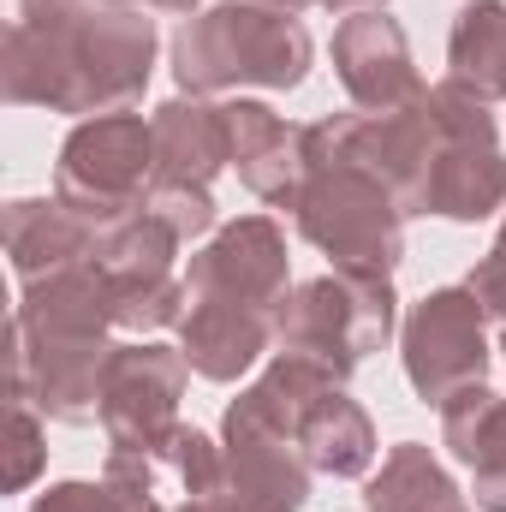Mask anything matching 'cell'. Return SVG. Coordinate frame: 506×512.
I'll return each mask as SVG.
<instances>
[{"label": "cell", "mask_w": 506, "mask_h": 512, "mask_svg": "<svg viewBox=\"0 0 506 512\" xmlns=\"http://www.w3.org/2000/svg\"><path fill=\"white\" fill-rule=\"evenodd\" d=\"M161 36L143 6L114 12L96 0H18L0 54V90L12 108H48L72 120L131 114L149 90Z\"/></svg>", "instance_id": "obj_1"}, {"label": "cell", "mask_w": 506, "mask_h": 512, "mask_svg": "<svg viewBox=\"0 0 506 512\" xmlns=\"http://www.w3.org/2000/svg\"><path fill=\"white\" fill-rule=\"evenodd\" d=\"M316 36L298 12H274L251 0L203 6L173 36V78L185 96H233V90H298L310 78Z\"/></svg>", "instance_id": "obj_2"}, {"label": "cell", "mask_w": 506, "mask_h": 512, "mask_svg": "<svg viewBox=\"0 0 506 512\" xmlns=\"http://www.w3.org/2000/svg\"><path fill=\"white\" fill-rule=\"evenodd\" d=\"M298 239L328 256V268L340 274H387L405 262V209L399 197L381 185L376 173L352 167V161H322L304 167L298 203H292Z\"/></svg>", "instance_id": "obj_3"}, {"label": "cell", "mask_w": 506, "mask_h": 512, "mask_svg": "<svg viewBox=\"0 0 506 512\" xmlns=\"http://www.w3.org/2000/svg\"><path fill=\"white\" fill-rule=\"evenodd\" d=\"M399 334V292L387 274H316L286 292L274 316V352H304L334 376H352Z\"/></svg>", "instance_id": "obj_4"}, {"label": "cell", "mask_w": 506, "mask_h": 512, "mask_svg": "<svg viewBox=\"0 0 506 512\" xmlns=\"http://www.w3.org/2000/svg\"><path fill=\"white\" fill-rule=\"evenodd\" d=\"M155 185V131L143 114H96L78 120L54 161V197L78 209L96 233L120 227L149 203Z\"/></svg>", "instance_id": "obj_5"}, {"label": "cell", "mask_w": 506, "mask_h": 512, "mask_svg": "<svg viewBox=\"0 0 506 512\" xmlns=\"http://www.w3.org/2000/svg\"><path fill=\"white\" fill-rule=\"evenodd\" d=\"M489 316L483 304L471 298V286H435L423 292L405 322H399V364H405V382L423 405H447L459 387H477L489 376Z\"/></svg>", "instance_id": "obj_6"}, {"label": "cell", "mask_w": 506, "mask_h": 512, "mask_svg": "<svg viewBox=\"0 0 506 512\" xmlns=\"http://www.w3.org/2000/svg\"><path fill=\"white\" fill-rule=\"evenodd\" d=\"M185 352L161 340H131L114 346L108 376H102V435L114 453L161 459V447L179 429V399H185Z\"/></svg>", "instance_id": "obj_7"}, {"label": "cell", "mask_w": 506, "mask_h": 512, "mask_svg": "<svg viewBox=\"0 0 506 512\" xmlns=\"http://www.w3.org/2000/svg\"><path fill=\"white\" fill-rule=\"evenodd\" d=\"M185 286L191 298H233V304H256L274 310L292 292V256H286V233L274 215H239L227 221L209 245H197L185 262Z\"/></svg>", "instance_id": "obj_8"}, {"label": "cell", "mask_w": 506, "mask_h": 512, "mask_svg": "<svg viewBox=\"0 0 506 512\" xmlns=\"http://www.w3.org/2000/svg\"><path fill=\"white\" fill-rule=\"evenodd\" d=\"M328 54H334V78L346 84L352 108H364V114H399L429 90L411 60V36L387 6L340 18Z\"/></svg>", "instance_id": "obj_9"}, {"label": "cell", "mask_w": 506, "mask_h": 512, "mask_svg": "<svg viewBox=\"0 0 506 512\" xmlns=\"http://www.w3.org/2000/svg\"><path fill=\"white\" fill-rule=\"evenodd\" d=\"M179 352L197 382L233 387L274 352V310L233 304V298H191L179 322Z\"/></svg>", "instance_id": "obj_10"}, {"label": "cell", "mask_w": 506, "mask_h": 512, "mask_svg": "<svg viewBox=\"0 0 506 512\" xmlns=\"http://www.w3.org/2000/svg\"><path fill=\"white\" fill-rule=\"evenodd\" d=\"M227 137H233V173H239V185L251 197H262L268 209L292 215L298 185H304V126H292L268 102L233 96L227 102Z\"/></svg>", "instance_id": "obj_11"}, {"label": "cell", "mask_w": 506, "mask_h": 512, "mask_svg": "<svg viewBox=\"0 0 506 512\" xmlns=\"http://www.w3.org/2000/svg\"><path fill=\"white\" fill-rule=\"evenodd\" d=\"M334 387H346V376H334L328 364H316V358H304V352H274V358L262 364V376H256L251 387H239V399L227 405L221 441H227V435H292V441H298L304 411H310L322 393H334Z\"/></svg>", "instance_id": "obj_12"}, {"label": "cell", "mask_w": 506, "mask_h": 512, "mask_svg": "<svg viewBox=\"0 0 506 512\" xmlns=\"http://www.w3.org/2000/svg\"><path fill=\"white\" fill-rule=\"evenodd\" d=\"M149 131H155V185H209L221 167H233L227 102L179 90L149 114Z\"/></svg>", "instance_id": "obj_13"}, {"label": "cell", "mask_w": 506, "mask_h": 512, "mask_svg": "<svg viewBox=\"0 0 506 512\" xmlns=\"http://www.w3.org/2000/svg\"><path fill=\"white\" fill-rule=\"evenodd\" d=\"M221 447H227L221 495L245 512H298L310 501L316 471L292 435H227Z\"/></svg>", "instance_id": "obj_14"}, {"label": "cell", "mask_w": 506, "mask_h": 512, "mask_svg": "<svg viewBox=\"0 0 506 512\" xmlns=\"http://www.w3.org/2000/svg\"><path fill=\"white\" fill-rule=\"evenodd\" d=\"M0 227H6V262L18 274V286L42 280L54 268H72V262H90L102 251V233L60 197H18V203H6Z\"/></svg>", "instance_id": "obj_15"}, {"label": "cell", "mask_w": 506, "mask_h": 512, "mask_svg": "<svg viewBox=\"0 0 506 512\" xmlns=\"http://www.w3.org/2000/svg\"><path fill=\"white\" fill-rule=\"evenodd\" d=\"M506 209V149L501 143H441L429 167V197L423 215L477 227Z\"/></svg>", "instance_id": "obj_16"}, {"label": "cell", "mask_w": 506, "mask_h": 512, "mask_svg": "<svg viewBox=\"0 0 506 512\" xmlns=\"http://www.w3.org/2000/svg\"><path fill=\"white\" fill-rule=\"evenodd\" d=\"M298 447H304V459H310L316 477H340V483H364V477L376 471V453H381L370 411H364L346 387L322 393V399L304 411Z\"/></svg>", "instance_id": "obj_17"}, {"label": "cell", "mask_w": 506, "mask_h": 512, "mask_svg": "<svg viewBox=\"0 0 506 512\" xmlns=\"http://www.w3.org/2000/svg\"><path fill=\"white\" fill-rule=\"evenodd\" d=\"M364 507L370 512H465V495H459L453 471L423 441H399V447H387L381 471L364 477Z\"/></svg>", "instance_id": "obj_18"}, {"label": "cell", "mask_w": 506, "mask_h": 512, "mask_svg": "<svg viewBox=\"0 0 506 512\" xmlns=\"http://www.w3.org/2000/svg\"><path fill=\"white\" fill-rule=\"evenodd\" d=\"M447 78L477 90L483 102H506V0H465L447 30Z\"/></svg>", "instance_id": "obj_19"}, {"label": "cell", "mask_w": 506, "mask_h": 512, "mask_svg": "<svg viewBox=\"0 0 506 512\" xmlns=\"http://www.w3.org/2000/svg\"><path fill=\"white\" fill-rule=\"evenodd\" d=\"M155 477H161V465L155 459H143V453H114L108 447V471H102V483H48L30 512H167L155 501Z\"/></svg>", "instance_id": "obj_20"}, {"label": "cell", "mask_w": 506, "mask_h": 512, "mask_svg": "<svg viewBox=\"0 0 506 512\" xmlns=\"http://www.w3.org/2000/svg\"><path fill=\"white\" fill-rule=\"evenodd\" d=\"M495 417H501V393L489 382L459 387L447 405H441V447L471 471L483 453H489V435H495Z\"/></svg>", "instance_id": "obj_21"}, {"label": "cell", "mask_w": 506, "mask_h": 512, "mask_svg": "<svg viewBox=\"0 0 506 512\" xmlns=\"http://www.w3.org/2000/svg\"><path fill=\"white\" fill-rule=\"evenodd\" d=\"M423 108L441 131V143H501L495 126V102H483L477 90H465L459 78H441L423 90Z\"/></svg>", "instance_id": "obj_22"}, {"label": "cell", "mask_w": 506, "mask_h": 512, "mask_svg": "<svg viewBox=\"0 0 506 512\" xmlns=\"http://www.w3.org/2000/svg\"><path fill=\"white\" fill-rule=\"evenodd\" d=\"M179 489H185V501H197V495H221V471H227V447L215 441V435H203V429H191V423H179L173 429V441L161 447V459H155Z\"/></svg>", "instance_id": "obj_23"}, {"label": "cell", "mask_w": 506, "mask_h": 512, "mask_svg": "<svg viewBox=\"0 0 506 512\" xmlns=\"http://www.w3.org/2000/svg\"><path fill=\"white\" fill-rule=\"evenodd\" d=\"M143 209L161 215L185 245L221 233V209H215V191H209V185H149V203H143Z\"/></svg>", "instance_id": "obj_24"}, {"label": "cell", "mask_w": 506, "mask_h": 512, "mask_svg": "<svg viewBox=\"0 0 506 512\" xmlns=\"http://www.w3.org/2000/svg\"><path fill=\"white\" fill-rule=\"evenodd\" d=\"M6 489L12 495H24L36 477H42V465H48V429H42V411L36 405H24V399H12V411H6Z\"/></svg>", "instance_id": "obj_25"}, {"label": "cell", "mask_w": 506, "mask_h": 512, "mask_svg": "<svg viewBox=\"0 0 506 512\" xmlns=\"http://www.w3.org/2000/svg\"><path fill=\"white\" fill-rule=\"evenodd\" d=\"M471 495L483 512H506V393H501V417L489 435V453L471 465Z\"/></svg>", "instance_id": "obj_26"}, {"label": "cell", "mask_w": 506, "mask_h": 512, "mask_svg": "<svg viewBox=\"0 0 506 512\" xmlns=\"http://www.w3.org/2000/svg\"><path fill=\"white\" fill-rule=\"evenodd\" d=\"M465 286H471V298L483 304V316L506 328V251L501 245H495L489 256H477V268L465 274Z\"/></svg>", "instance_id": "obj_27"}, {"label": "cell", "mask_w": 506, "mask_h": 512, "mask_svg": "<svg viewBox=\"0 0 506 512\" xmlns=\"http://www.w3.org/2000/svg\"><path fill=\"white\" fill-rule=\"evenodd\" d=\"M149 12H167V18H197L203 12V0H143Z\"/></svg>", "instance_id": "obj_28"}, {"label": "cell", "mask_w": 506, "mask_h": 512, "mask_svg": "<svg viewBox=\"0 0 506 512\" xmlns=\"http://www.w3.org/2000/svg\"><path fill=\"white\" fill-rule=\"evenodd\" d=\"M173 512H245V507L227 501V495H197V501H185V507H173Z\"/></svg>", "instance_id": "obj_29"}, {"label": "cell", "mask_w": 506, "mask_h": 512, "mask_svg": "<svg viewBox=\"0 0 506 512\" xmlns=\"http://www.w3.org/2000/svg\"><path fill=\"white\" fill-rule=\"evenodd\" d=\"M316 6H328V12H340V18H352V12H376L387 0H316Z\"/></svg>", "instance_id": "obj_30"}, {"label": "cell", "mask_w": 506, "mask_h": 512, "mask_svg": "<svg viewBox=\"0 0 506 512\" xmlns=\"http://www.w3.org/2000/svg\"><path fill=\"white\" fill-rule=\"evenodd\" d=\"M251 6H274V12H304V6H316V0H251Z\"/></svg>", "instance_id": "obj_31"}, {"label": "cell", "mask_w": 506, "mask_h": 512, "mask_svg": "<svg viewBox=\"0 0 506 512\" xmlns=\"http://www.w3.org/2000/svg\"><path fill=\"white\" fill-rule=\"evenodd\" d=\"M96 6H114V12H131V6H143V0H96ZM149 12V6H143Z\"/></svg>", "instance_id": "obj_32"}, {"label": "cell", "mask_w": 506, "mask_h": 512, "mask_svg": "<svg viewBox=\"0 0 506 512\" xmlns=\"http://www.w3.org/2000/svg\"><path fill=\"white\" fill-rule=\"evenodd\" d=\"M495 245L506 251V209H501V227H495Z\"/></svg>", "instance_id": "obj_33"}, {"label": "cell", "mask_w": 506, "mask_h": 512, "mask_svg": "<svg viewBox=\"0 0 506 512\" xmlns=\"http://www.w3.org/2000/svg\"><path fill=\"white\" fill-rule=\"evenodd\" d=\"M501 358H506V328H501Z\"/></svg>", "instance_id": "obj_34"}]
</instances>
